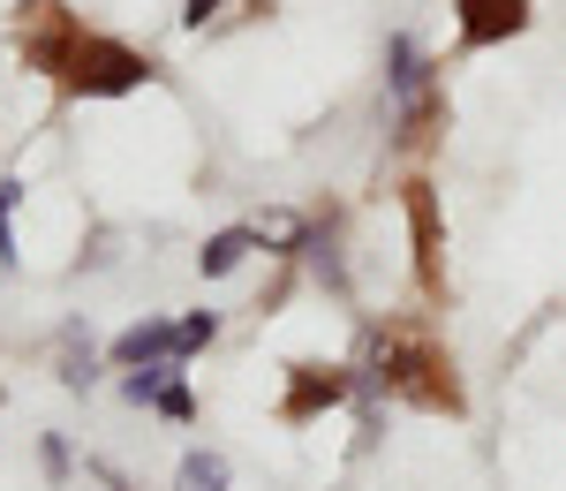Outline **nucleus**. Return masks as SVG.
Listing matches in <instances>:
<instances>
[{"label":"nucleus","mask_w":566,"mask_h":491,"mask_svg":"<svg viewBox=\"0 0 566 491\" xmlns=\"http://www.w3.org/2000/svg\"><path fill=\"white\" fill-rule=\"evenodd\" d=\"M370 386H386L416 408H446L461 416V378H453V356L423 341V333H378L370 341Z\"/></svg>","instance_id":"1"},{"label":"nucleus","mask_w":566,"mask_h":491,"mask_svg":"<svg viewBox=\"0 0 566 491\" xmlns=\"http://www.w3.org/2000/svg\"><path fill=\"white\" fill-rule=\"evenodd\" d=\"M61 84H69V98H122V91L151 84V61L122 39H91L84 31L76 53H69V69H61Z\"/></svg>","instance_id":"2"},{"label":"nucleus","mask_w":566,"mask_h":491,"mask_svg":"<svg viewBox=\"0 0 566 491\" xmlns=\"http://www.w3.org/2000/svg\"><path fill=\"white\" fill-rule=\"evenodd\" d=\"M76 39H84V23H76L61 0H23V8H15V53H23V69L61 76L69 53H76Z\"/></svg>","instance_id":"3"},{"label":"nucleus","mask_w":566,"mask_h":491,"mask_svg":"<svg viewBox=\"0 0 566 491\" xmlns=\"http://www.w3.org/2000/svg\"><path fill=\"white\" fill-rule=\"evenodd\" d=\"M348 394H355V370H340V363H287V394H280V416H287V424H310V416L340 408Z\"/></svg>","instance_id":"4"},{"label":"nucleus","mask_w":566,"mask_h":491,"mask_svg":"<svg viewBox=\"0 0 566 491\" xmlns=\"http://www.w3.org/2000/svg\"><path fill=\"white\" fill-rule=\"evenodd\" d=\"M400 205H408V234H416V272H423V288H446V227H438V189L431 181H408L400 189Z\"/></svg>","instance_id":"5"},{"label":"nucleus","mask_w":566,"mask_h":491,"mask_svg":"<svg viewBox=\"0 0 566 491\" xmlns=\"http://www.w3.org/2000/svg\"><path fill=\"white\" fill-rule=\"evenodd\" d=\"M528 0H453V23H461V45H506L528 31Z\"/></svg>","instance_id":"6"},{"label":"nucleus","mask_w":566,"mask_h":491,"mask_svg":"<svg viewBox=\"0 0 566 491\" xmlns=\"http://www.w3.org/2000/svg\"><path fill=\"white\" fill-rule=\"evenodd\" d=\"M114 363H122V370H144V363H181V333L167 325V317H144V325H129V333L114 341Z\"/></svg>","instance_id":"7"},{"label":"nucleus","mask_w":566,"mask_h":491,"mask_svg":"<svg viewBox=\"0 0 566 491\" xmlns=\"http://www.w3.org/2000/svg\"><path fill=\"white\" fill-rule=\"evenodd\" d=\"M250 250H258V234H250V227H219L212 242L197 250V272H205V280H219V272H234V265H242Z\"/></svg>","instance_id":"8"},{"label":"nucleus","mask_w":566,"mask_h":491,"mask_svg":"<svg viewBox=\"0 0 566 491\" xmlns=\"http://www.w3.org/2000/svg\"><path fill=\"white\" fill-rule=\"evenodd\" d=\"M181 491H227V461L219 453H181Z\"/></svg>","instance_id":"9"},{"label":"nucleus","mask_w":566,"mask_h":491,"mask_svg":"<svg viewBox=\"0 0 566 491\" xmlns=\"http://www.w3.org/2000/svg\"><path fill=\"white\" fill-rule=\"evenodd\" d=\"M175 333H181V363H189L197 348H212V341H219V317H212V311H189Z\"/></svg>","instance_id":"10"},{"label":"nucleus","mask_w":566,"mask_h":491,"mask_svg":"<svg viewBox=\"0 0 566 491\" xmlns=\"http://www.w3.org/2000/svg\"><path fill=\"white\" fill-rule=\"evenodd\" d=\"M159 416H167V424H189V416H197V394H189V386H181V378H167V386H159Z\"/></svg>","instance_id":"11"},{"label":"nucleus","mask_w":566,"mask_h":491,"mask_svg":"<svg viewBox=\"0 0 566 491\" xmlns=\"http://www.w3.org/2000/svg\"><path fill=\"white\" fill-rule=\"evenodd\" d=\"M212 15H219V0H181V23H189V31H205Z\"/></svg>","instance_id":"12"}]
</instances>
